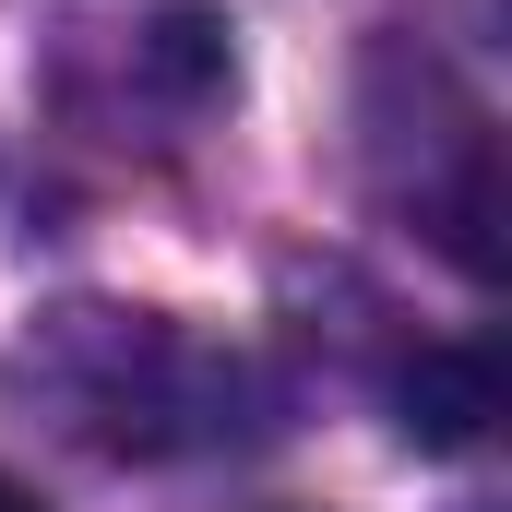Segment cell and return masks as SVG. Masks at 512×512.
I'll list each match as a JSON object with an SVG mask.
<instances>
[{
  "instance_id": "cell-1",
  "label": "cell",
  "mask_w": 512,
  "mask_h": 512,
  "mask_svg": "<svg viewBox=\"0 0 512 512\" xmlns=\"http://www.w3.org/2000/svg\"><path fill=\"white\" fill-rule=\"evenodd\" d=\"M0 382L36 417H60L84 453H215V441L262 429V370L239 346H215L167 310H108V298L48 310Z\"/></svg>"
},
{
  "instance_id": "cell-2",
  "label": "cell",
  "mask_w": 512,
  "mask_h": 512,
  "mask_svg": "<svg viewBox=\"0 0 512 512\" xmlns=\"http://www.w3.org/2000/svg\"><path fill=\"white\" fill-rule=\"evenodd\" d=\"M393 405H405V441L417 453H477L489 417H501V370H489V346H429Z\"/></svg>"
},
{
  "instance_id": "cell-3",
  "label": "cell",
  "mask_w": 512,
  "mask_h": 512,
  "mask_svg": "<svg viewBox=\"0 0 512 512\" xmlns=\"http://www.w3.org/2000/svg\"><path fill=\"white\" fill-rule=\"evenodd\" d=\"M0 512H48V501H36V489H24V477H0Z\"/></svg>"
}]
</instances>
